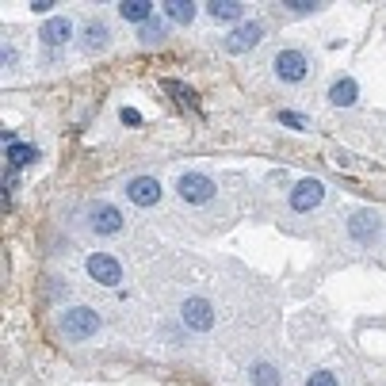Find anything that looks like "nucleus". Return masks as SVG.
I'll list each match as a JSON object with an SVG mask.
<instances>
[{"label":"nucleus","instance_id":"39448f33","mask_svg":"<svg viewBox=\"0 0 386 386\" xmlns=\"http://www.w3.org/2000/svg\"><path fill=\"white\" fill-rule=\"evenodd\" d=\"M88 226H92L100 237H107V233L123 230V215H119V207H111V203H100V207L88 210Z\"/></svg>","mask_w":386,"mask_h":386},{"label":"nucleus","instance_id":"6ab92c4d","mask_svg":"<svg viewBox=\"0 0 386 386\" xmlns=\"http://www.w3.org/2000/svg\"><path fill=\"white\" fill-rule=\"evenodd\" d=\"M207 12L215 16V19H226V23H230V19H241V4H230V0H215Z\"/></svg>","mask_w":386,"mask_h":386},{"label":"nucleus","instance_id":"ddd939ff","mask_svg":"<svg viewBox=\"0 0 386 386\" xmlns=\"http://www.w3.org/2000/svg\"><path fill=\"white\" fill-rule=\"evenodd\" d=\"M119 16L130 19V23L146 27L149 19H154V4H149V0H130V4H119Z\"/></svg>","mask_w":386,"mask_h":386},{"label":"nucleus","instance_id":"f03ea898","mask_svg":"<svg viewBox=\"0 0 386 386\" xmlns=\"http://www.w3.org/2000/svg\"><path fill=\"white\" fill-rule=\"evenodd\" d=\"M176 191L184 203H210V195H215V180L203 176V172H188V176L176 180Z\"/></svg>","mask_w":386,"mask_h":386},{"label":"nucleus","instance_id":"dca6fc26","mask_svg":"<svg viewBox=\"0 0 386 386\" xmlns=\"http://www.w3.org/2000/svg\"><path fill=\"white\" fill-rule=\"evenodd\" d=\"M165 88H168V96L176 100V104H184L188 111H195V107H199V100H195V92H191L188 85H180V80H165Z\"/></svg>","mask_w":386,"mask_h":386},{"label":"nucleus","instance_id":"4468645a","mask_svg":"<svg viewBox=\"0 0 386 386\" xmlns=\"http://www.w3.org/2000/svg\"><path fill=\"white\" fill-rule=\"evenodd\" d=\"M355 96H360V88H355V80H348V77L329 88V104H337V107H352Z\"/></svg>","mask_w":386,"mask_h":386},{"label":"nucleus","instance_id":"b1692460","mask_svg":"<svg viewBox=\"0 0 386 386\" xmlns=\"http://www.w3.org/2000/svg\"><path fill=\"white\" fill-rule=\"evenodd\" d=\"M291 12H299V16H310V12H318V4H291Z\"/></svg>","mask_w":386,"mask_h":386},{"label":"nucleus","instance_id":"aec40b11","mask_svg":"<svg viewBox=\"0 0 386 386\" xmlns=\"http://www.w3.org/2000/svg\"><path fill=\"white\" fill-rule=\"evenodd\" d=\"M279 123L291 127V130H306V115H299V111H279Z\"/></svg>","mask_w":386,"mask_h":386},{"label":"nucleus","instance_id":"4be33fe9","mask_svg":"<svg viewBox=\"0 0 386 386\" xmlns=\"http://www.w3.org/2000/svg\"><path fill=\"white\" fill-rule=\"evenodd\" d=\"M141 43H161V31H157V23H154V19H149V23L146 27H141Z\"/></svg>","mask_w":386,"mask_h":386},{"label":"nucleus","instance_id":"7ed1b4c3","mask_svg":"<svg viewBox=\"0 0 386 386\" xmlns=\"http://www.w3.org/2000/svg\"><path fill=\"white\" fill-rule=\"evenodd\" d=\"M88 276L96 283H104V287H119L123 268H119V260L107 257V252H92V257H88Z\"/></svg>","mask_w":386,"mask_h":386},{"label":"nucleus","instance_id":"423d86ee","mask_svg":"<svg viewBox=\"0 0 386 386\" xmlns=\"http://www.w3.org/2000/svg\"><path fill=\"white\" fill-rule=\"evenodd\" d=\"M325 199V188H321V180H299L294 184V191H291V207L294 210H313L318 203Z\"/></svg>","mask_w":386,"mask_h":386},{"label":"nucleus","instance_id":"f257e3e1","mask_svg":"<svg viewBox=\"0 0 386 386\" xmlns=\"http://www.w3.org/2000/svg\"><path fill=\"white\" fill-rule=\"evenodd\" d=\"M58 329H62L69 341H85V337H92V333H100V313L88 306H69L62 318H58Z\"/></svg>","mask_w":386,"mask_h":386},{"label":"nucleus","instance_id":"393cba45","mask_svg":"<svg viewBox=\"0 0 386 386\" xmlns=\"http://www.w3.org/2000/svg\"><path fill=\"white\" fill-rule=\"evenodd\" d=\"M12 188H16V168H8L4 172V191H12Z\"/></svg>","mask_w":386,"mask_h":386},{"label":"nucleus","instance_id":"f3484780","mask_svg":"<svg viewBox=\"0 0 386 386\" xmlns=\"http://www.w3.org/2000/svg\"><path fill=\"white\" fill-rule=\"evenodd\" d=\"M165 16L172 19V23H191L195 4H191V0H172V4H165Z\"/></svg>","mask_w":386,"mask_h":386},{"label":"nucleus","instance_id":"0eeeda50","mask_svg":"<svg viewBox=\"0 0 386 386\" xmlns=\"http://www.w3.org/2000/svg\"><path fill=\"white\" fill-rule=\"evenodd\" d=\"M260 35H264L260 23H241V27H233V31L226 35V50L230 54H245V50H252L260 43Z\"/></svg>","mask_w":386,"mask_h":386},{"label":"nucleus","instance_id":"f8f14e48","mask_svg":"<svg viewBox=\"0 0 386 386\" xmlns=\"http://www.w3.org/2000/svg\"><path fill=\"white\" fill-rule=\"evenodd\" d=\"M69 31H73V27H69V19H46L43 23V43L46 46H62V43H69Z\"/></svg>","mask_w":386,"mask_h":386},{"label":"nucleus","instance_id":"9b49d317","mask_svg":"<svg viewBox=\"0 0 386 386\" xmlns=\"http://www.w3.org/2000/svg\"><path fill=\"white\" fill-rule=\"evenodd\" d=\"M4 157H8V168H23V165H31V161L38 157V149L31 146V141H12V146L4 149Z\"/></svg>","mask_w":386,"mask_h":386},{"label":"nucleus","instance_id":"a211bd4d","mask_svg":"<svg viewBox=\"0 0 386 386\" xmlns=\"http://www.w3.org/2000/svg\"><path fill=\"white\" fill-rule=\"evenodd\" d=\"M107 46V27L104 23H88L85 27V50H104Z\"/></svg>","mask_w":386,"mask_h":386},{"label":"nucleus","instance_id":"2eb2a0df","mask_svg":"<svg viewBox=\"0 0 386 386\" xmlns=\"http://www.w3.org/2000/svg\"><path fill=\"white\" fill-rule=\"evenodd\" d=\"M252 382H257V386H283L279 368H276V363H268V360L252 363Z\"/></svg>","mask_w":386,"mask_h":386},{"label":"nucleus","instance_id":"20e7f679","mask_svg":"<svg viewBox=\"0 0 386 386\" xmlns=\"http://www.w3.org/2000/svg\"><path fill=\"white\" fill-rule=\"evenodd\" d=\"M276 73L283 80H291V85H299V80H306L310 73V62H306V54L302 50H283V54L276 58Z\"/></svg>","mask_w":386,"mask_h":386},{"label":"nucleus","instance_id":"1a4fd4ad","mask_svg":"<svg viewBox=\"0 0 386 386\" xmlns=\"http://www.w3.org/2000/svg\"><path fill=\"white\" fill-rule=\"evenodd\" d=\"M348 233H352V241H375V233H379V215L375 210H355V215L348 218Z\"/></svg>","mask_w":386,"mask_h":386},{"label":"nucleus","instance_id":"9d476101","mask_svg":"<svg viewBox=\"0 0 386 386\" xmlns=\"http://www.w3.org/2000/svg\"><path fill=\"white\" fill-rule=\"evenodd\" d=\"M130 199L138 203V207H154V203L161 199V184L154 176H138L130 180Z\"/></svg>","mask_w":386,"mask_h":386},{"label":"nucleus","instance_id":"5701e85b","mask_svg":"<svg viewBox=\"0 0 386 386\" xmlns=\"http://www.w3.org/2000/svg\"><path fill=\"white\" fill-rule=\"evenodd\" d=\"M123 123H127V127H138V123H141V119H138V111H134V107H123Z\"/></svg>","mask_w":386,"mask_h":386},{"label":"nucleus","instance_id":"6e6552de","mask_svg":"<svg viewBox=\"0 0 386 386\" xmlns=\"http://www.w3.org/2000/svg\"><path fill=\"white\" fill-rule=\"evenodd\" d=\"M184 321H188V329L207 333L210 325H215V310H210L207 299H188L184 302Z\"/></svg>","mask_w":386,"mask_h":386},{"label":"nucleus","instance_id":"412c9836","mask_svg":"<svg viewBox=\"0 0 386 386\" xmlns=\"http://www.w3.org/2000/svg\"><path fill=\"white\" fill-rule=\"evenodd\" d=\"M306 386H337V379H333V371H313Z\"/></svg>","mask_w":386,"mask_h":386}]
</instances>
